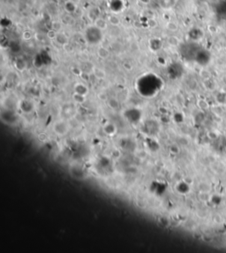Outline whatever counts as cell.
Wrapping results in <instances>:
<instances>
[{
	"label": "cell",
	"instance_id": "cell-1",
	"mask_svg": "<svg viewBox=\"0 0 226 253\" xmlns=\"http://www.w3.org/2000/svg\"><path fill=\"white\" fill-rule=\"evenodd\" d=\"M70 130V126L67 122L64 120H58L56 121L54 126H53V131L56 135L59 136H63L66 135Z\"/></svg>",
	"mask_w": 226,
	"mask_h": 253
},
{
	"label": "cell",
	"instance_id": "cell-2",
	"mask_svg": "<svg viewBox=\"0 0 226 253\" xmlns=\"http://www.w3.org/2000/svg\"><path fill=\"white\" fill-rule=\"evenodd\" d=\"M94 26H96L97 29H99L103 31V30H104L108 28V20H106L103 18L98 17L97 20L94 21Z\"/></svg>",
	"mask_w": 226,
	"mask_h": 253
},
{
	"label": "cell",
	"instance_id": "cell-3",
	"mask_svg": "<svg viewBox=\"0 0 226 253\" xmlns=\"http://www.w3.org/2000/svg\"><path fill=\"white\" fill-rule=\"evenodd\" d=\"M74 90L76 93H79V94H81V95L86 96L88 93V87L83 84V83H77L74 87Z\"/></svg>",
	"mask_w": 226,
	"mask_h": 253
},
{
	"label": "cell",
	"instance_id": "cell-4",
	"mask_svg": "<svg viewBox=\"0 0 226 253\" xmlns=\"http://www.w3.org/2000/svg\"><path fill=\"white\" fill-rule=\"evenodd\" d=\"M56 42L58 44H59L60 45H65L69 43V39L68 37L65 35V34L61 33V32H58V35H57V37H56Z\"/></svg>",
	"mask_w": 226,
	"mask_h": 253
},
{
	"label": "cell",
	"instance_id": "cell-5",
	"mask_svg": "<svg viewBox=\"0 0 226 253\" xmlns=\"http://www.w3.org/2000/svg\"><path fill=\"white\" fill-rule=\"evenodd\" d=\"M97 55H98V57L101 58L102 59H108L109 56H110V51H109V50L106 49V48L100 47L98 48V50H97Z\"/></svg>",
	"mask_w": 226,
	"mask_h": 253
},
{
	"label": "cell",
	"instance_id": "cell-6",
	"mask_svg": "<svg viewBox=\"0 0 226 253\" xmlns=\"http://www.w3.org/2000/svg\"><path fill=\"white\" fill-rule=\"evenodd\" d=\"M14 66L19 71H23L27 68V63L23 59H17L14 62Z\"/></svg>",
	"mask_w": 226,
	"mask_h": 253
},
{
	"label": "cell",
	"instance_id": "cell-7",
	"mask_svg": "<svg viewBox=\"0 0 226 253\" xmlns=\"http://www.w3.org/2000/svg\"><path fill=\"white\" fill-rule=\"evenodd\" d=\"M108 22L111 24V25H112V26H115V27H117V26H119L120 25V20H119V18L117 17V16L116 15H110L109 17H108Z\"/></svg>",
	"mask_w": 226,
	"mask_h": 253
},
{
	"label": "cell",
	"instance_id": "cell-8",
	"mask_svg": "<svg viewBox=\"0 0 226 253\" xmlns=\"http://www.w3.org/2000/svg\"><path fill=\"white\" fill-rule=\"evenodd\" d=\"M197 106L201 109V110H208L210 108V105L209 103L205 100V99H199L197 101Z\"/></svg>",
	"mask_w": 226,
	"mask_h": 253
},
{
	"label": "cell",
	"instance_id": "cell-9",
	"mask_svg": "<svg viewBox=\"0 0 226 253\" xmlns=\"http://www.w3.org/2000/svg\"><path fill=\"white\" fill-rule=\"evenodd\" d=\"M86 96L81 95V94H79V93H76L74 92V94L73 95V99L75 103L77 104H83L85 101H86Z\"/></svg>",
	"mask_w": 226,
	"mask_h": 253
},
{
	"label": "cell",
	"instance_id": "cell-10",
	"mask_svg": "<svg viewBox=\"0 0 226 253\" xmlns=\"http://www.w3.org/2000/svg\"><path fill=\"white\" fill-rule=\"evenodd\" d=\"M166 29L171 32H176L178 29V23H176L175 21L170 20L167 24H166Z\"/></svg>",
	"mask_w": 226,
	"mask_h": 253
},
{
	"label": "cell",
	"instance_id": "cell-11",
	"mask_svg": "<svg viewBox=\"0 0 226 253\" xmlns=\"http://www.w3.org/2000/svg\"><path fill=\"white\" fill-rule=\"evenodd\" d=\"M93 74L98 79H103L106 76L105 72L103 69H101V68H95L94 71H93Z\"/></svg>",
	"mask_w": 226,
	"mask_h": 253
},
{
	"label": "cell",
	"instance_id": "cell-12",
	"mask_svg": "<svg viewBox=\"0 0 226 253\" xmlns=\"http://www.w3.org/2000/svg\"><path fill=\"white\" fill-rule=\"evenodd\" d=\"M200 76L204 80V81H206V80H210V78H211V74H210V72L209 70L202 69V70H201V72H200Z\"/></svg>",
	"mask_w": 226,
	"mask_h": 253
},
{
	"label": "cell",
	"instance_id": "cell-13",
	"mask_svg": "<svg viewBox=\"0 0 226 253\" xmlns=\"http://www.w3.org/2000/svg\"><path fill=\"white\" fill-rule=\"evenodd\" d=\"M108 105L112 109H117L118 105H119V103H118V101L116 98H111L109 100V102H108Z\"/></svg>",
	"mask_w": 226,
	"mask_h": 253
},
{
	"label": "cell",
	"instance_id": "cell-14",
	"mask_svg": "<svg viewBox=\"0 0 226 253\" xmlns=\"http://www.w3.org/2000/svg\"><path fill=\"white\" fill-rule=\"evenodd\" d=\"M168 43H169V44L171 45V46H177V45H178V44H179V39H178L177 36H171V37H169V39H168Z\"/></svg>",
	"mask_w": 226,
	"mask_h": 253
},
{
	"label": "cell",
	"instance_id": "cell-15",
	"mask_svg": "<svg viewBox=\"0 0 226 253\" xmlns=\"http://www.w3.org/2000/svg\"><path fill=\"white\" fill-rule=\"evenodd\" d=\"M207 136H208V137H209L210 139H211V140H216V139L218 138L219 134H218L216 131H215V130H210V131L208 132Z\"/></svg>",
	"mask_w": 226,
	"mask_h": 253
},
{
	"label": "cell",
	"instance_id": "cell-16",
	"mask_svg": "<svg viewBox=\"0 0 226 253\" xmlns=\"http://www.w3.org/2000/svg\"><path fill=\"white\" fill-rule=\"evenodd\" d=\"M52 29L56 30L57 32H60V30L62 29V24L59 21H53L51 24Z\"/></svg>",
	"mask_w": 226,
	"mask_h": 253
},
{
	"label": "cell",
	"instance_id": "cell-17",
	"mask_svg": "<svg viewBox=\"0 0 226 253\" xmlns=\"http://www.w3.org/2000/svg\"><path fill=\"white\" fill-rule=\"evenodd\" d=\"M58 32H57L56 30H54V29H50V30H49L48 32H47V36H48L49 39H53V40H55L56 39V37H57V35H58Z\"/></svg>",
	"mask_w": 226,
	"mask_h": 253
},
{
	"label": "cell",
	"instance_id": "cell-18",
	"mask_svg": "<svg viewBox=\"0 0 226 253\" xmlns=\"http://www.w3.org/2000/svg\"><path fill=\"white\" fill-rule=\"evenodd\" d=\"M22 38L24 40H30L32 38V33L30 31H25L22 34Z\"/></svg>",
	"mask_w": 226,
	"mask_h": 253
},
{
	"label": "cell",
	"instance_id": "cell-19",
	"mask_svg": "<svg viewBox=\"0 0 226 253\" xmlns=\"http://www.w3.org/2000/svg\"><path fill=\"white\" fill-rule=\"evenodd\" d=\"M147 24H148V26H149L150 28H155V27H156V25H157L156 21L154 19H150V20H148Z\"/></svg>",
	"mask_w": 226,
	"mask_h": 253
}]
</instances>
